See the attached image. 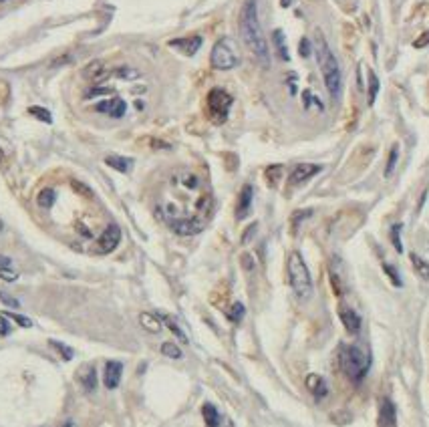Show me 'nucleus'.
Listing matches in <instances>:
<instances>
[{"instance_id": "obj_21", "label": "nucleus", "mask_w": 429, "mask_h": 427, "mask_svg": "<svg viewBox=\"0 0 429 427\" xmlns=\"http://www.w3.org/2000/svg\"><path fill=\"white\" fill-rule=\"evenodd\" d=\"M409 260H411V264H413V268H415V272L423 278V280H429V262L427 260H423L419 254H415V252H411L409 254Z\"/></svg>"}, {"instance_id": "obj_46", "label": "nucleus", "mask_w": 429, "mask_h": 427, "mask_svg": "<svg viewBox=\"0 0 429 427\" xmlns=\"http://www.w3.org/2000/svg\"><path fill=\"white\" fill-rule=\"evenodd\" d=\"M308 52H310V48H308V40H306V38H302V42H300V55H302V57H308Z\"/></svg>"}, {"instance_id": "obj_19", "label": "nucleus", "mask_w": 429, "mask_h": 427, "mask_svg": "<svg viewBox=\"0 0 429 427\" xmlns=\"http://www.w3.org/2000/svg\"><path fill=\"white\" fill-rule=\"evenodd\" d=\"M83 75L89 79V81H103L105 77H107V69H105V63L103 61H93L85 71H83Z\"/></svg>"}, {"instance_id": "obj_11", "label": "nucleus", "mask_w": 429, "mask_h": 427, "mask_svg": "<svg viewBox=\"0 0 429 427\" xmlns=\"http://www.w3.org/2000/svg\"><path fill=\"white\" fill-rule=\"evenodd\" d=\"M121 375H123V365L119 361H109L103 369V383L107 389H115L121 383Z\"/></svg>"}, {"instance_id": "obj_13", "label": "nucleus", "mask_w": 429, "mask_h": 427, "mask_svg": "<svg viewBox=\"0 0 429 427\" xmlns=\"http://www.w3.org/2000/svg\"><path fill=\"white\" fill-rule=\"evenodd\" d=\"M339 318H341L343 327H345L349 333L357 335V333L361 331V316H359L351 306L341 304V306H339Z\"/></svg>"}, {"instance_id": "obj_4", "label": "nucleus", "mask_w": 429, "mask_h": 427, "mask_svg": "<svg viewBox=\"0 0 429 427\" xmlns=\"http://www.w3.org/2000/svg\"><path fill=\"white\" fill-rule=\"evenodd\" d=\"M288 280L292 286V292L300 300H308L312 296V278L308 272V266L300 252H292L288 256Z\"/></svg>"}, {"instance_id": "obj_42", "label": "nucleus", "mask_w": 429, "mask_h": 427, "mask_svg": "<svg viewBox=\"0 0 429 427\" xmlns=\"http://www.w3.org/2000/svg\"><path fill=\"white\" fill-rule=\"evenodd\" d=\"M427 44H429V32H423L419 38L413 40V46H417V48H423V46H427Z\"/></svg>"}, {"instance_id": "obj_30", "label": "nucleus", "mask_w": 429, "mask_h": 427, "mask_svg": "<svg viewBox=\"0 0 429 427\" xmlns=\"http://www.w3.org/2000/svg\"><path fill=\"white\" fill-rule=\"evenodd\" d=\"M244 312H246L244 304L242 302H234L232 308H230V312H228V318L232 320V323H240V320L244 318Z\"/></svg>"}, {"instance_id": "obj_35", "label": "nucleus", "mask_w": 429, "mask_h": 427, "mask_svg": "<svg viewBox=\"0 0 429 427\" xmlns=\"http://www.w3.org/2000/svg\"><path fill=\"white\" fill-rule=\"evenodd\" d=\"M0 278L6 282H14L18 278V272L12 270V266H0Z\"/></svg>"}, {"instance_id": "obj_22", "label": "nucleus", "mask_w": 429, "mask_h": 427, "mask_svg": "<svg viewBox=\"0 0 429 427\" xmlns=\"http://www.w3.org/2000/svg\"><path fill=\"white\" fill-rule=\"evenodd\" d=\"M105 164L109 166V168H113V170H117V172H121V174H125V172H129L131 159L121 157V155H107L105 157Z\"/></svg>"}, {"instance_id": "obj_20", "label": "nucleus", "mask_w": 429, "mask_h": 427, "mask_svg": "<svg viewBox=\"0 0 429 427\" xmlns=\"http://www.w3.org/2000/svg\"><path fill=\"white\" fill-rule=\"evenodd\" d=\"M202 415H204V421H206L208 427H220V411L212 403H204Z\"/></svg>"}, {"instance_id": "obj_49", "label": "nucleus", "mask_w": 429, "mask_h": 427, "mask_svg": "<svg viewBox=\"0 0 429 427\" xmlns=\"http://www.w3.org/2000/svg\"><path fill=\"white\" fill-rule=\"evenodd\" d=\"M2 159H4V151L0 149V164H2Z\"/></svg>"}, {"instance_id": "obj_5", "label": "nucleus", "mask_w": 429, "mask_h": 427, "mask_svg": "<svg viewBox=\"0 0 429 427\" xmlns=\"http://www.w3.org/2000/svg\"><path fill=\"white\" fill-rule=\"evenodd\" d=\"M210 61H212V67L218 69V71L234 69L240 63L238 50H236V42L232 38H228V36L220 38L216 44H214V48H212Z\"/></svg>"}, {"instance_id": "obj_24", "label": "nucleus", "mask_w": 429, "mask_h": 427, "mask_svg": "<svg viewBox=\"0 0 429 427\" xmlns=\"http://www.w3.org/2000/svg\"><path fill=\"white\" fill-rule=\"evenodd\" d=\"M55 190H50V188H44V190H40L38 192V196H36V204L40 206V208H50L52 204H55Z\"/></svg>"}, {"instance_id": "obj_33", "label": "nucleus", "mask_w": 429, "mask_h": 427, "mask_svg": "<svg viewBox=\"0 0 429 427\" xmlns=\"http://www.w3.org/2000/svg\"><path fill=\"white\" fill-rule=\"evenodd\" d=\"M401 230H403V224H395L391 228V242L395 246V250L401 254L403 252V244H401Z\"/></svg>"}, {"instance_id": "obj_3", "label": "nucleus", "mask_w": 429, "mask_h": 427, "mask_svg": "<svg viewBox=\"0 0 429 427\" xmlns=\"http://www.w3.org/2000/svg\"><path fill=\"white\" fill-rule=\"evenodd\" d=\"M339 367H341L343 375L349 381L359 385L365 379L367 371H369V359L355 345H341V349H339Z\"/></svg>"}, {"instance_id": "obj_27", "label": "nucleus", "mask_w": 429, "mask_h": 427, "mask_svg": "<svg viewBox=\"0 0 429 427\" xmlns=\"http://www.w3.org/2000/svg\"><path fill=\"white\" fill-rule=\"evenodd\" d=\"M162 320H164V325H166V327H168V329H170V331H172V333H174L182 343H188L186 333L182 331V327H180V325H176V323H174V318H170L168 314H164V316H162Z\"/></svg>"}, {"instance_id": "obj_14", "label": "nucleus", "mask_w": 429, "mask_h": 427, "mask_svg": "<svg viewBox=\"0 0 429 427\" xmlns=\"http://www.w3.org/2000/svg\"><path fill=\"white\" fill-rule=\"evenodd\" d=\"M252 198H254V190L250 184H246L240 192V198H238V204H236V218L238 220H244L250 210H252Z\"/></svg>"}, {"instance_id": "obj_17", "label": "nucleus", "mask_w": 429, "mask_h": 427, "mask_svg": "<svg viewBox=\"0 0 429 427\" xmlns=\"http://www.w3.org/2000/svg\"><path fill=\"white\" fill-rule=\"evenodd\" d=\"M306 387H308V391H310L316 399H323V397H327V393H329V387H327L325 379L320 377V375H314V373L306 377Z\"/></svg>"}, {"instance_id": "obj_32", "label": "nucleus", "mask_w": 429, "mask_h": 427, "mask_svg": "<svg viewBox=\"0 0 429 427\" xmlns=\"http://www.w3.org/2000/svg\"><path fill=\"white\" fill-rule=\"evenodd\" d=\"M50 347L55 349V351H59V353H61V357H63L65 361H71V359H73V355H75L71 347H67L65 343H59V341H50Z\"/></svg>"}, {"instance_id": "obj_47", "label": "nucleus", "mask_w": 429, "mask_h": 427, "mask_svg": "<svg viewBox=\"0 0 429 427\" xmlns=\"http://www.w3.org/2000/svg\"><path fill=\"white\" fill-rule=\"evenodd\" d=\"M0 266H12V260L6 256H0Z\"/></svg>"}, {"instance_id": "obj_39", "label": "nucleus", "mask_w": 429, "mask_h": 427, "mask_svg": "<svg viewBox=\"0 0 429 427\" xmlns=\"http://www.w3.org/2000/svg\"><path fill=\"white\" fill-rule=\"evenodd\" d=\"M312 214V210H302V212H296L294 216H292V228L296 230V226H298V222H302L304 218H308Z\"/></svg>"}, {"instance_id": "obj_2", "label": "nucleus", "mask_w": 429, "mask_h": 427, "mask_svg": "<svg viewBox=\"0 0 429 427\" xmlns=\"http://www.w3.org/2000/svg\"><path fill=\"white\" fill-rule=\"evenodd\" d=\"M314 52H316V61L320 67V73H323L325 85L329 89V93L339 99L341 91H343V75H341V67L337 57L333 55V50L327 42V38L323 36V32L316 30V38H314Z\"/></svg>"}, {"instance_id": "obj_7", "label": "nucleus", "mask_w": 429, "mask_h": 427, "mask_svg": "<svg viewBox=\"0 0 429 427\" xmlns=\"http://www.w3.org/2000/svg\"><path fill=\"white\" fill-rule=\"evenodd\" d=\"M168 224H170V228H172L176 234H182V236L198 234V232H202V228H204V220H202V218H196V216H192V218H174V220H170Z\"/></svg>"}, {"instance_id": "obj_29", "label": "nucleus", "mask_w": 429, "mask_h": 427, "mask_svg": "<svg viewBox=\"0 0 429 427\" xmlns=\"http://www.w3.org/2000/svg\"><path fill=\"white\" fill-rule=\"evenodd\" d=\"M383 270H385V274L389 276V280L393 282V286H397V288H401V286H403L401 274L397 272V268H395L393 264H389V262H383Z\"/></svg>"}, {"instance_id": "obj_15", "label": "nucleus", "mask_w": 429, "mask_h": 427, "mask_svg": "<svg viewBox=\"0 0 429 427\" xmlns=\"http://www.w3.org/2000/svg\"><path fill=\"white\" fill-rule=\"evenodd\" d=\"M170 46L178 48L180 52H184V55H194V52L202 46V36H186V38H176V40H170Z\"/></svg>"}, {"instance_id": "obj_48", "label": "nucleus", "mask_w": 429, "mask_h": 427, "mask_svg": "<svg viewBox=\"0 0 429 427\" xmlns=\"http://www.w3.org/2000/svg\"><path fill=\"white\" fill-rule=\"evenodd\" d=\"M77 230H79V232H81V234H83V236H87V238H89V236H91V232H89V230H87V228H85V226H81V224H77Z\"/></svg>"}, {"instance_id": "obj_36", "label": "nucleus", "mask_w": 429, "mask_h": 427, "mask_svg": "<svg viewBox=\"0 0 429 427\" xmlns=\"http://www.w3.org/2000/svg\"><path fill=\"white\" fill-rule=\"evenodd\" d=\"M6 318H12L14 323H18L20 327H32V323H30V318H26V316H22V314H16V312H2Z\"/></svg>"}, {"instance_id": "obj_38", "label": "nucleus", "mask_w": 429, "mask_h": 427, "mask_svg": "<svg viewBox=\"0 0 429 427\" xmlns=\"http://www.w3.org/2000/svg\"><path fill=\"white\" fill-rule=\"evenodd\" d=\"M331 419L337 423V425H347L351 419H353V415L349 413V411H339V413H335V415H331Z\"/></svg>"}, {"instance_id": "obj_28", "label": "nucleus", "mask_w": 429, "mask_h": 427, "mask_svg": "<svg viewBox=\"0 0 429 427\" xmlns=\"http://www.w3.org/2000/svg\"><path fill=\"white\" fill-rule=\"evenodd\" d=\"M367 95H369V105H373L379 95V79L373 71H369V93Z\"/></svg>"}, {"instance_id": "obj_10", "label": "nucleus", "mask_w": 429, "mask_h": 427, "mask_svg": "<svg viewBox=\"0 0 429 427\" xmlns=\"http://www.w3.org/2000/svg\"><path fill=\"white\" fill-rule=\"evenodd\" d=\"M379 427H395L397 425V409L389 397H383L379 401V417H377Z\"/></svg>"}, {"instance_id": "obj_50", "label": "nucleus", "mask_w": 429, "mask_h": 427, "mask_svg": "<svg viewBox=\"0 0 429 427\" xmlns=\"http://www.w3.org/2000/svg\"><path fill=\"white\" fill-rule=\"evenodd\" d=\"M2 228H4V224H2V220H0V232H2Z\"/></svg>"}, {"instance_id": "obj_23", "label": "nucleus", "mask_w": 429, "mask_h": 427, "mask_svg": "<svg viewBox=\"0 0 429 427\" xmlns=\"http://www.w3.org/2000/svg\"><path fill=\"white\" fill-rule=\"evenodd\" d=\"M282 174H284V168H282V166H268L266 172H264L266 184L270 186V188H276L278 182H280V178H282Z\"/></svg>"}, {"instance_id": "obj_40", "label": "nucleus", "mask_w": 429, "mask_h": 427, "mask_svg": "<svg viewBox=\"0 0 429 427\" xmlns=\"http://www.w3.org/2000/svg\"><path fill=\"white\" fill-rule=\"evenodd\" d=\"M0 300H2L6 306H10V308H18L20 306V302L16 298H12L10 294H6V292H0Z\"/></svg>"}, {"instance_id": "obj_16", "label": "nucleus", "mask_w": 429, "mask_h": 427, "mask_svg": "<svg viewBox=\"0 0 429 427\" xmlns=\"http://www.w3.org/2000/svg\"><path fill=\"white\" fill-rule=\"evenodd\" d=\"M79 383L83 387L85 393H93L95 387H97V371L93 365H85L81 371H79Z\"/></svg>"}, {"instance_id": "obj_37", "label": "nucleus", "mask_w": 429, "mask_h": 427, "mask_svg": "<svg viewBox=\"0 0 429 427\" xmlns=\"http://www.w3.org/2000/svg\"><path fill=\"white\" fill-rule=\"evenodd\" d=\"M180 180H182V184H184L188 190H196V188H198V184H200V182H198V178H196L194 174H188V172H186V174H182V176H180Z\"/></svg>"}, {"instance_id": "obj_12", "label": "nucleus", "mask_w": 429, "mask_h": 427, "mask_svg": "<svg viewBox=\"0 0 429 427\" xmlns=\"http://www.w3.org/2000/svg\"><path fill=\"white\" fill-rule=\"evenodd\" d=\"M95 111L107 113V115H111V117H123L125 111H127V105H125V101H123L121 97H115V99H109V101L97 103Z\"/></svg>"}, {"instance_id": "obj_8", "label": "nucleus", "mask_w": 429, "mask_h": 427, "mask_svg": "<svg viewBox=\"0 0 429 427\" xmlns=\"http://www.w3.org/2000/svg\"><path fill=\"white\" fill-rule=\"evenodd\" d=\"M119 240H121V230H119V226L109 224V226L105 228V232L101 234L99 242H97V250H99L101 254H109V252H113V250L119 246Z\"/></svg>"}, {"instance_id": "obj_34", "label": "nucleus", "mask_w": 429, "mask_h": 427, "mask_svg": "<svg viewBox=\"0 0 429 427\" xmlns=\"http://www.w3.org/2000/svg\"><path fill=\"white\" fill-rule=\"evenodd\" d=\"M162 355L170 357V359H182V349L174 343H164L162 345Z\"/></svg>"}, {"instance_id": "obj_44", "label": "nucleus", "mask_w": 429, "mask_h": 427, "mask_svg": "<svg viewBox=\"0 0 429 427\" xmlns=\"http://www.w3.org/2000/svg\"><path fill=\"white\" fill-rule=\"evenodd\" d=\"M242 264H244L246 270H252V268H254V260H252L250 254H242Z\"/></svg>"}, {"instance_id": "obj_9", "label": "nucleus", "mask_w": 429, "mask_h": 427, "mask_svg": "<svg viewBox=\"0 0 429 427\" xmlns=\"http://www.w3.org/2000/svg\"><path fill=\"white\" fill-rule=\"evenodd\" d=\"M318 172H320V166H316V164H298V166L292 170L290 178H288V186H290V188H296V186L308 182V180H310L312 176H316Z\"/></svg>"}, {"instance_id": "obj_41", "label": "nucleus", "mask_w": 429, "mask_h": 427, "mask_svg": "<svg viewBox=\"0 0 429 427\" xmlns=\"http://www.w3.org/2000/svg\"><path fill=\"white\" fill-rule=\"evenodd\" d=\"M73 188L79 192V194H83V196H87V198H93V192L85 186V184H79V182H73Z\"/></svg>"}, {"instance_id": "obj_45", "label": "nucleus", "mask_w": 429, "mask_h": 427, "mask_svg": "<svg viewBox=\"0 0 429 427\" xmlns=\"http://www.w3.org/2000/svg\"><path fill=\"white\" fill-rule=\"evenodd\" d=\"M256 228H258V226H256V224H252V226H250V228H248V230L244 232V236H242V242H244V244H248V242H250V238L254 236Z\"/></svg>"}, {"instance_id": "obj_31", "label": "nucleus", "mask_w": 429, "mask_h": 427, "mask_svg": "<svg viewBox=\"0 0 429 427\" xmlns=\"http://www.w3.org/2000/svg\"><path fill=\"white\" fill-rule=\"evenodd\" d=\"M28 113L32 115V117H36V119H40L42 123H52V115L44 109V107H30L28 109Z\"/></svg>"}, {"instance_id": "obj_25", "label": "nucleus", "mask_w": 429, "mask_h": 427, "mask_svg": "<svg viewBox=\"0 0 429 427\" xmlns=\"http://www.w3.org/2000/svg\"><path fill=\"white\" fill-rule=\"evenodd\" d=\"M399 162V145H393L391 151H389V157H387V166H385V178H389L393 172H395V166Z\"/></svg>"}, {"instance_id": "obj_43", "label": "nucleus", "mask_w": 429, "mask_h": 427, "mask_svg": "<svg viewBox=\"0 0 429 427\" xmlns=\"http://www.w3.org/2000/svg\"><path fill=\"white\" fill-rule=\"evenodd\" d=\"M8 333H10V327L6 323V316L0 312V335H8Z\"/></svg>"}, {"instance_id": "obj_1", "label": "nucleus", "mask_w": 429, "mask_h": 427, "mask_svg": "<svg viewBox=\"0 0 429 427\" xmlns=\"http://www.w3.org/2000/svg\"><path fill=\"white\" fill-rule=\"evenodd\" d=\"M240 32L248 48L254 52V57L262 63V67H270V52H268V42L258 22L256 0H248L240 12Z\"/></svg>"}, {"instance_id": "obj_18", "label": "nucleus", "mask_w": 429, "mask_h": 427, "mask_svg": "<svg viewBox=\"0 0 429 427\" xmlns=\"http://www.w3.org/2000/svg\"><path fill=\"white\" fill-rule=\"evenodd\" d=\"M139 323H141L143 329H147L153 335L162 331V320H159L157 314H153V312H141L139 314Z\"/></svg>"}, {"instance_id": "obj_26", "label": "nucleus", "mask_w": 429, "mask_h": 427, "mask_svg": "<svg viewBox=\"0 0 429 427\" xmlns=\"http://www.w3.org/2000/svg\"><path fill=\"white\" fill-rule=\"evenodd\" d=\"M274 42H276V50H278V57L282 61H288V50H286V40H284V34L282 30H274Z\"/></svg>"}, {"instance_id": "obj_6", "label": "nucleus", "mask_w": 429, "mask_h": 427, "mask_svg": "<svg viewBox=\"0 0 429 427\" xmlns=\"http://www.w3.org/2000/svg\"><path fill=\"white\" fill-rule=\"evenodd\" d=\"M234 99L228 91L216 87L208 93V115L214 123H224L228 119L230 113V107H232Z\"/></svg>"}]
</instances>
